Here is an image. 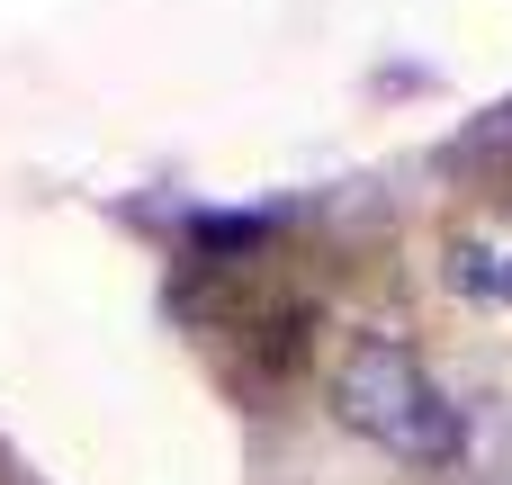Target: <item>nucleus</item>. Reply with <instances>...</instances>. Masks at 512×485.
Returning <instances> with one entry per match:
<instances>
[{"label": "nucleus", "instance_id": "nucleus-1", "mask_svg": "<svg viewBox=\"0 0 512 485\" xmlns=\"http://www.w3.org/2000/svg\"><path fill=\"white\" fill-rule=\"evenodd\" d=\"M333 414H342L360 441H378L387 459H405V468H450V459L468 450L459 405L441 396V378H432L396 333H351V342L333 351Z\"/></svg>", "mask_w": 512, "mask_h": 485}, {"label": "nucleus", "instance_id": "nucleus-2", "mask_svg": "<svg viewBox=\"0 0 512 485\" xmlns=\"http://www.w3.org/2000/svg\"><path fill=\"white\" fill-rule=\"evenodd\" d=\"M450 288L477 306H512V225H459L450 234Z\"/></svg>", "mask_w": 512, "mask_h": 485}]
</instances>
